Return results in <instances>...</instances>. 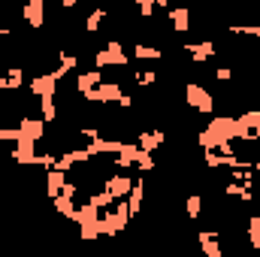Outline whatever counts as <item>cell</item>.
Returning a JSON list of instances; mask_svg holds the SVG:
<instances>
[{
    "instance_id": "obj_8",
    "label": "cell",
    "mask_w": 260,
    "mask_h": 257,
    "mask_svg": "<svg viewBox=\"0 0 260 257\" xmlns=\"http://www.w3.org/2000/svg\"><path fill=\"white\" fill-rule=\"evenodd\" d=\"M191 6H170L167 9V21H170V27L176 30V34H191V27H194V21H191Z\"/></svg>"
},
{
    "instance_id": "obj_20",
    "label": "cell",
    "mask_w": 260,
    "mask_h": 257,
    "mask_svg": "<svg viewBox=\"0 0 260 257\" xmlns=\"http://www.w3.org/2000/svg\"><path fill=\"white\" fill-rule=\"evenodd\" d=\"M233 79H236V70H233V67H215V82H221V85H230V82H233Z\"/></svg>"
},
{
    "instance_id": "obj_10",
    "label": "cell",
    "mask_w": 260,
    "mask_h": 257,
    "mask_svg": "<svg viewBox=\"0 0 260 257\" xmlns=\"http://www.w3.org/2000/svg\"><path fill=\"white\" fill-rule=\"evenodd\" d=\"M197 242L206 257H224V245H221V230H200Z\"/></svg>"
},
{
    "instance_id": "obj_19",
    "label": "cell",
    "mask_w": 260,
    "mask_h": 257,
    "mask_svg": "<svg viewBox=\"0 0 260 257\" xmlns=\"http://www.w3.org/2000/svg\"><path fill=\"white\" fill-rule=\"evenodd\" d=\"M203 209H206V200H203V194H191L188 200H185V215L197 221L200 215H203Z\"/></svg>"
},
{
    "instance_id": "obj_1",
    "label": "cell",
    "mask_w": 260,
    "mask_h": 257,
    "mask_svg": "<svg viewBox=\"0 0 260 257\" xmlns=\"http://www.w3.org/2000/svg\"><path fill=\"white\" fill-rule=\"evenodd\" d=\"M185 106L194 109V112H200V115H215L218 100H215V94H212L203 82H188V85H185Z\"/></svg>"
},
{
    "instance_id": "obj_13",
    "label": "cell",
    "mask_w": 260,
    "mask_h": 257,
    "mask_svg": "<svg viewBox=\"0 0 260 257\" xmlns=\"http://www.w3.org/2000/svg\"><path fill=\"white\" fill-rule=\"evenodd\" d=\"M106 21H109V12H106L103 6L91 9V12L85 15V24H82V27H85V37H97V34H100V27H103Z\"/></svg>"
},
{
    "instance_id": "obj_22",
    "label": "cell",
    "mask_w": 260,
    "mask_h": 257,
    "mask_svg": "<svg viewBox=\"0 0 260 257\" xmlns=\"http://www.w3.org/2000/svg\"><path fill=\"white\" fill-rule=\"evenodd\" d=\"M257 12H260V6H257Z\"/></svg>"
},
{
    "instance_id": "obj_11",
    "label": "cell",
    "mask_w": 260,
    "mask_h": 257,
    "mask_svg": "<svg viewBox=\"0 0 260 257\" xmlns=\"http://www.w3.org/2000/svg\"><path fill=\"white\" fill-rule=\"evenodd\" d=\"M136 142H139V148H142V151H151V154H154V151L167 142V133H164V130H157V127H154V130H139V133H136Z\"/></svg>"
},
{
    "instance_id": "obj_6",
    "label": "cell",
    "mask_w": 260,
    "mask_h": 257,
    "mask_svg": "<svg viewBox=\"0 0 260 257\" xmlns=\"http://www.w3.org/2000/svg\"><path fill=\"white\" fill-rule=\"evenodd\" d=\"M46 121H43V115H21L18 118V136L21 139H30V142H43L46 139Z\"/></svg>"
},
{
    "instance_id": "obj_14",
    "label": "cell",
    "mask_w": 260,
    "mask_h": 257,
    "mask_svg": "<svg viewBox=\"0 0 260 257\" xmlns=\"http://www.w3.org/2000/svg\"><path fill=\"white\" fill-rule=\"evenodd\" d=\"M40 115L46 124H55L61 118V106H58V94H43L40 97Z\"/></svg>"
},
{
    "instance_id": "obj_5",
    "label": "cell",
    "mask_w": 260,
    "mask_h": 257,
    "mask_svg": "<svg viewBox=\"0 0 260 257\" xmlns=\"http://www.w3.org/2000/svg\"><path fill=\"white\" fill-rule=\"evenodd\" d=\"M61 79H58V73L55 70H46V73H34L30 79H27V94L30 97H43V94H58L61 88Z\"/></svg>"
},
{
    "instance_id": "obj_18",
    "label": "cell",
    "mask_w": 260,
    "mask_h": 257,
    "mask_svg": "<svg viewBox=\"0 0 260 257\" xmlns=\"http://www.w3.org/2000/svg\"><path fill=\"white\" fill-rule=\"evenodd\" d=\"M230 37H248L251 43H260V24H227Z\"/></svg>"
},
{
    "instance_id": "obj_4",
    "label": "cell",
    "mask_w": 260,
    "mask_h": 257,
    "mask_svg": "<svg viewBox=\"0 0 260 257\" xmlns=\"http://www.w3.org/2000/svg\"><path fill=\"white\" fill-rule=\"evenodd\" d=\"M79 97H82L88 106H91V103H118V100L124 97V88H121V82H106V79H103L97 88L82 91Z\"/></svg>"
},
{
    "instance_id": "obj_2",
    "label": "cell",
    "mask_w": 260,
    "mask_h": 257,
    "mask_svg": "<svg viewBox=\"0 0 260 257\" xmlns=\"http://www.w3.org/2000/svg\"><path fill=\"white\" fill-rule=\"evenodd\" d=\"M127 64H130V58H127V52H124V43L121 40H106V46L94 52V67H100V70L127 67Z\"/></svg>"
},
{
    "instance_id": "obj_17",
    "label": "cell",
    "mask_w": 260,
    "mask_h": 257,
    "mask_svg": "<svg viewBox=\"0 0 260 257\" xmlns=\"http://www.w3.org/2000/svg\"><path fill=\"white\" fill-rule=\"evenodd\" d=\"M52 209H55L61 218L73 221V218H76V209H79V203H76L73 197H67V194H58V197H52Z\"/></svg>"
},
{
    "instance_id": "obj_21",
    "label": "cell",
    "mask_w": 260,
    "mask_h": 257,
    "mask_svg": "<svg viewBox=\"0 0 260 257\" xmlns=\"http://www.w3.org/2000/svg\"><path fill=\"white\" fill-rule=\"evenodd\" d=\"M55 3H61V0H55Z\"/></svg>"
},
{
    "instance_id": "obj_16",
    "label": "cell",
    "mask_w": 260,
    "mask_h": 257,
    "mask_svg": "<svg viewBox=\"0 0 260 257\" xmlns=\"http://www.w3.org/2000/svg\"><path fill=\"white\" fill-rule=\"evenodd\" d=\"M100 82H103V70H100V67L85 70V73L76 76V91H79V94H82V91H91V88H97Z\"/></svg>"
},
{
    "instance_id": "obj_12",
    "label": "cell",
    "mask_w": 260,
    "mask_h": 257,
    "mask_svg": "<svg viewBox=\"0 0 260 257\" xmlns=\"http://www.w3.org/2000/svg\"><path fill=\"white\" fill-rule=\"evenodd\" d=\"M67 179H70V173H64V170H58V167L46 170V197H49V200H52V197H58V194L64 191Z\"/></svg>"
},
{
    "instance_id": "obj_7",
    "label": "cell",
    "mask_w": 260,
    "mask_h": 257,
    "mask_svg": "<svg viewBox=\"0 0 260 257\" xmlns=\"http://www.w3.org/2000/svg\"><path fill=\"white\" fill-rule=\"evenodd\" d=\"M21 18H24L27 27L43 30V27H46V0H24V6H21Z\"/></svg>"
},
{
    "instance_id": "obj_3",
    "label": "cell",
    "mask_w": 260,
    "mask_h": 257,
    "mask_svg": "<svg viewBox=\"0 0 260 257\" xmlns=\"http://www.w3.org/2000/svg\"><path fill=\"white\" fill-rule=\"evenodd\" d=\"M182 52L188 55V61L194 67H203V64H209V61L218 58V43L200 37V40H191V43H182Z\"/></svg>"
},
{
    "instance_id": "obj_9",
    "label": "cell",
    "mask_w": 260,
    "mask_h": 257,
    "mask_svg": "<svg viewBox=\"0 0 260 257\" xmlns=\"http://www.w3.org/2000/svg\"><path fill=\"white\" fill-rule=\"evenodd\" d=\"M0 79H3V91H9V94H18V91H24V88H27L24 64H9V67H6V73H3Z\"/></svg>"
},
{
    "instance_id": "obj_15",
    "label": "cell",
    "mask_w": 260,
    "mask_h": 257,
    "mask_svg": "<svg viewBox=\"0 0 260 257\" xmlns=\"http://www.w3.org/2000/svg\"><path fill=\"white\" fill-rule=\"evenodd\" d=\"M133 61H164V49L148 46L145 40H136L133 43Z\"/></svg>"
}]
</instances>
